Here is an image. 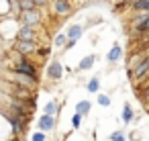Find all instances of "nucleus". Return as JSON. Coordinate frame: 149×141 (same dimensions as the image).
<instances>
[{
  "label": "nucleus",
  "mask_w": 149,
  "mask_h": 141,
  "mask_svg": "<svg viewBox=\"0 0 149 141\" xmlns=\"http://www.w3.org/2000/svg\"><path fill=\"white\" fill-rule=\"evenodd\" d=\"M15 74H23V76H29V78H33V80H39V76H37V66H35L31 59H27V57H19V59H17V64H15Z\"/></svg>",
  "instance_id": "nucleus-1"
},
{
  "label": "nucleus",
  "mask_w": 149,
  "mask_h": 141,
  "mask_svg": "<svg viewBox=\"0 0 149 141\" xmlns=\"http://www.w3.org/2000/svg\"><path fill=\"white\" fill-rule=\"evenodd\" d=\"M41 25V10L33 8V10H27V13H21V27H39Z\"/></svg>",
  "instance_id": "nucleus-2"
},
{
  "label": "nucleus",
  "mask_w": 149,
  "mask_h": 141,
  "mask_svg": "<svg viewBox=\"0 0 149 141\" xmlns=\"http://www.w3.org/2000/svg\"><path fill=\"white\" fill-rule=\"evenodd\" d=\"M127 74H129V78H131V80L143 82V80H145V76L149 74V53L145 55V59H143V61H141V64L133 70V72H127Z\"/></svg>",
  "instance_id": "nucleus-3"
},
{
  "label": "nucleus",
  "mask_w": 149,
  "mask_h": 141,
  "mask_svg": "<svg viewBox=\"0 0 149 141\" xmlns=\"http://www.w3.org/2000/svg\"><path fill=\"white\" fill-rule=\"evenodd\" d=\"M17 41H23V43H37V33H35V29H31V27H19V31H17Z\"/></svg>",
  "instance_id": "nucleus-4"
},
{
  "label": "nucleus",
  "mask_w": 149,
  "mask_h": 141,
  "mask_svg": "<svg viewBox=\"0 0 149 141\" xmlns=\"http://www.w3.org/2000/svg\"><path fill=\"white\" fill-rule=\"evenodd\" d=\"M47 78H49V80H55V82L63 78V66H61L59 59H53V61L47 66Z\"/></svg>",
  "instance_id": "nucleus-5"
},
{
  "label": "nucleus",
  "mask_w": 149,
  "mask_h": 141,
  "mask_svg": "<svg viewBox=\"0 0 149 141\" xmlns=\"http://www.w3.org/2000/svg\"><path fill=\"white\" fill-rule=\"evenodd\" d=\"M13 82H17L19 88H25V90H33L37 86V80H33L29 76H23V74H13Z\"/></svg>",
  "instance_id": "nucleus-6"
},
{
  "label": "nucleus",
  "mask_w": 149,
  "mask_h": 141,
  "mask_svg": "<svg viewBox=\"0 0 149 141\" xmlns=\"http://www.w3.org/2000/svg\"><path fill=\"white\" fill-rule=\"evenodd\" d=\"M53 13L59 15V17H68L72 13V2H68V0H55L53 2Z\"/></svg>",
  "instance_id": "nucleus-7"
},
{
  "label": "nucleus",
  "mask_w": 149,
  "mask_h": 141,
  "mask_svg": "<svg viewBox=\"0 0 149 141\" xmlns=\"http://www.w3.org/2000/svg\"><path fill=\"white\" fill-rule=\"evenodd\" d=\"M17 53L21 55V57H27V55H31V53H35L37 51V43H23V41H17Z\"/></svg>",
  "instance_id": "nucleus-8"
},
{
  "label": "nucleus",
  "mask_w": 149,
  "mask_h": 141,
  "mask_svg": "<svg viewBox=\"0 0 149 141\" xmlns=\"http://www.w3.org/2000/svg\"><path fill=\"white\" fill-rule=\"evenodd\" d=\"M39 131L41 133H49V131H53L55 129V117H47V114H43L41 119H39Z\"/></svg>",
  "instance_id": "nucleus-9"
},
{
  "label": "nucleus",
  "mask_w": 149,
  "mask_h": 141,
  "mask_svg": "<svg viewBox=\"0 0 149 141\" xmlns=\"http://www.w3.org/2000/svg\"><path fill=\"white\" fill-rule=\"evenodd\" d=\"M120 57H123V47H120V43H114V45L110 47L108 55H106V61H108V64H118Z\"/></svg>",
  "instance_id": "nucleus-10"
},
{
  "label": "nucleus",
  "mask_w": 149,
  "mask_h": 141,
  "mask_svg": "<svg viewBox=\"0 0 149 141\" xmlns=\"http://www.w3.org/2000/svg\"><path fill=\"white\" fill-rule=\"evenodd\" d=\"M82 33H84V27H82V25H72V27L68 29L65 37H68V41H78V39L82 37Z\"/></svg>",
  "instance_id": "nucleus-11"
},
{
  "label": "nucleus",
  "mask_w": 149,
  "mask_h": 141,
  "mask_svg": "<svg viewBox=\"0 0 149 141\" xmlns=\"http://www.w3.org/2000/svg\"><path fill=\"white\" fill-rule=\"evenodd\" d=\"M129 6H131L135 13L149 15V0H135V2H129Z\"/></svg>",
  "instance_id": "nucleus-12"
},
{
  "label": "nucleus",
  "mask_w": 149,
  "mask_h": 141,
  "mask_svg": "<svg viewBox=\"0 0 149 141\" xmlns=\"http://www.w3.org/2000/svg\"><path fill=\"white\" fill-rule=\"evenodd\" d=\"M90 108H92L90 100H80V102L76 104V114H80V117H86V114H90Z\"/></svg>",
  "instance_id": "nucleus-13"
},
{
  "label": "nucleus",
  "mask_w": 149,
  "mask_h": 141,
  "mask_svg": "<svg viewBox=\"0 0 149 141\" xmlns=\"http://www.w3.org/2000/svg\"><path fill=\"white\" fill-rule=\"evenodd\" d=\"M133 121H135V110H133V106L127 102L125 108H123V123L129 125V123H133Z\"/></svg>",
  "instance_id": "nucleus-14"
},
{
  "label": "nucleus",
  "mask_w": 149,
  "mask_h": 141,
  "mask_svg": "<svg viewBox=\"0 0 149 141\" xmlns=\"http://www.w3.org/2000/svg\"><path fill=\"white\" fill-rule=\"evenodd\" d=\"M94 61H96V55H86V57L78 64V70H80V72H86V70H90V68L94 66Z\"/></svg>",
  "instance_id": "nucleus-15"
},
{
  "label": "nucleus",
  "mask_w": 149,
  "mask_h": 141,
  "mask_svg": "<svg viewBox=\"0 0 149 141\" xmlns=\"http://www.w3.org/2000/svg\"><path fill=\"white\" fill-rule=\"evenodd\" d=\"M86 88H88V92H92V94H100V78H98V76L90 78L88 84H86Z\"/></svg>",
  "instance_id": "nucleus-16"
},
{
  "label": "nucleus",
  "mask_w": 149,
  "mask_h": 141,
  "mask_svg": "<svg viewBox=\"0 0 149 141\" xmlns=\"http://www.w3.org/2000/svg\"><path fill=\"white\" fill-rule=\"evenodd\" d=\"M57 110H59V104H57L55 100H51V102H47V104H45L43 114H47V117H55V114H57Z\"/></svg>",
  "instance_id": "nucleus-17"
},
{
  "label": "nucleus",
  "mask_w": 149,
  "mask_h": 141,
  "mask_svg": "<svg viewBox=\"0 0 149 141\" xmlns=\"http://www.w3.org/2000/svg\"><path fill=\"white\" fill-rule=\"evenodd\" d=\"M19 6H21V13H27V10L37 8V2L35 0H23V2H19Z\"/></svg>",
  "instance_id": "nucleus-18"
},
{
  "label": "nucleus",
  "mask_w": 149,
  "mask_h": 141,
  "mask_svg": "<svg viewBox=\"0 0 149 141\" xmlns=\"http://www.w3.org/2000/svg\"><path fill=\"white\" fill-rule=\"evenodd\" d=\"M108 139H110V141H127V133L118 129V131H112Z\"/></svg>",
  "instance_id": "nucleus-19"
},
{
  "label": "nucleus",
  "mask_w": 149,
  "mask_h": 141,
  "mask_svg": "<svg viewBox=\"0 0 149 141\" xmlns=\"http://www.w3.org/2000/svg\"><path fill=\"white\" fill-rule=\"evenodd\" d=\"M65 43H68V37H65V33H59V35H55V47L57 49H65Z\"/></svg>",
  "instance_id": "nucleus-20"
},
{
  "label": "nucleus",
  "mask_w": 149,
  "mask_h": 141,
  "mask_svg": "<svg viewBox=\"0 0 149 141\" xmlns=\"http://www.w3.org/2000/svg\"><path fill=\"white\" fill-rule=\"evenodd\" d=\"M96 100H98L100 106H110V96H108V94H102V92H100Z\"/></svg>",
  "instance_id": "nucleus-21"
},
{
  "label": "nucleus",
  "mask_w": 149,
  "mask_h": 141,
  "mask_svg": "<svg viewBox=\"0 0 149 141\" xmlns=\"http://www.w3.org/2000/svg\"><path fill=\"white\" fill-rule=\"evenodd\" d=\"M31 141H47V137H45V133L37 131V133H33V135H31Z\"/></svg>",
  "instance_id": "nucleus-22"
},
{
  "label": "nucleus",
  "mask_w": 149,
  "mask_h": 141,
  "mask_svg": "<svg viewBox=\"0 0 149 141\" xmlns=\"http://www.w3.org/2000/svg\"><path fill=\"white\" fill-rule=\"evenodd\" d=\"M80 123H82V117H80V114H74V117H72V127H74V129H80Z\"/></svg>",
  "instance_id": "nucleus-23"
},
{
  "label": "nucleus",
  "mask_w": 149,
  "mask_h": 141,
  "mask_svg": "<svg viewBox=\"0 0 149 141\" xmlns=\"http://www.w3.org/2000/svg\"><path fill=\"white\" fill-rule=\"evenodd\" d=\"M127 141H141V133H137V131L129 133V135H127Z\"/></svg>",
  "instance_id": "nucleus-24"
},
{
  "label": "nucleus",
  "mask_w": 149,
  "mask_h": 141,
  "mask_svg": "<svg viewBox=\"0 0 149 141\" xmlns=\"http://www.w3.org/2000/svg\"><path fill=\"white\" fill-rule=\"evenodd\" d=\"M37 53H39L41 57H45V55H49V47H39V49H37Z\"/></svg>",
  "instance_id": "nucleus-25"
},
{
  "label": "nucleus",
  "mask_w": 149,
  "mask_h": 141,
  "mask_svg": "<svg viewBox=\"0 0 149 141\" xmlns=\"http://www.w3.org/2000/svg\"><path fill=\"white\" fill-rule=\"evenodd\" d=\"M8 6L13 8V13H21V6H19V2H8Z\"/></svg>",
  "instance_id": "nucleus-26"
},
{
  "label": "nucleus",
  "mask_w": 149,
  "mask_h": 141,
  "mask_svg": "<svg viewBox=\"0 0 149 141\" xmlns=\"http://www.w3.org/2000/svg\"><path fill=\"white\" fill-rule=\"evenodd\" d=\"M143 102H145V106L149 108V88H145V94H143Z\"/></svg>",
  "instance_id": "nucleus-27"
},
{
  "label": "nucleus",
  "mask_w": 149,
  "mask_h": 141,
  "mask_svg": "<svg viewBox=\"0 0 149 141\" xmlns=\"http://www.w3.org/2000/svg\"><path fill=\"white\" fill-rule=\"evenodd\" d=\"M6 141H21L19 137H10V139H6Z\"/></svg>",
  "instance_id": "nucleus-28"
}]
</instances>
